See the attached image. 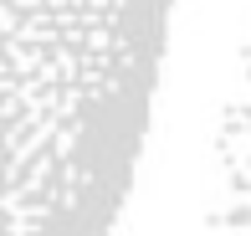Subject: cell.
<instances>
[{"mask_svg": "<svg viewBox=\"0 0 251 236\" xmlns=\"http://www.w3.org/2000/svg\"><path fill=\"white\" fill-rule=\"evenodd\" d=\"M175 0H0V236H113Z\"/></svg>", "mask_w": 251, "mask_h": 236, "instance_id": "cell-1", "label": "cell"}]
</instances>
